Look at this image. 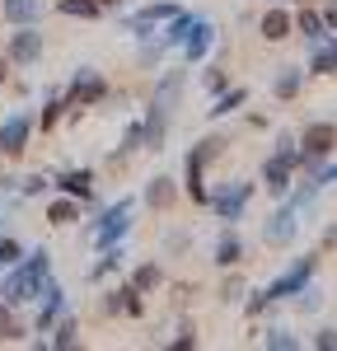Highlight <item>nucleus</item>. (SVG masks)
Segmentation results:
<instances>
[{
    "instance_id": "obj_7",
    "label": "nucleus",
    "mask_w": 337,
    "mask_h": 351,
    "mask_svg": "<svg viewBox=\"0 0 337 351\" xmlns=\"http://www.w3.org/2000/svg\"><path fill=\"white\" fill-rule=\"evenodd\" d=\"M295 145H300V164L328 160L333 145H337V127H333V122H314V127H305V136H300Z\"/></svg>"
},
{
    "instance_id": "obj_34",
    "label": "nucleus",
    "mask_w": 337,
    "mask_h": 351,
    "mask_svg": "<svg viewBox=\"0 0 337 351\" xmlns=\"http://www.w3.org/2000/svg\"><path fill=\"white\" fill-rule=\"evenodd\" d=\"M14 188L24 192V197H38V192H47V188H52V183H47V178H42V173H28V178H19V183H14Z\"/></svg>"
},
{
    "instance_id": "obj_36",
    "label": "nucleus",
    "mask_w": 337,
    "mask_h": 351,
    "mask_svg": "<svg viewBox=\"0 0 337 351\" xmlns=\"http://www.w3.org/2000/svg\"><path fill=\"white\" fill-rule=\"evenodd\" d=\"M239 295H244V276H229V281L221 286V300H225V304H234Z\"/></svg>"
},
{
    "instance_id": "obj_17",
    "label": "nucleus",
    "mask_w": 337,
    "mask_h": 351,
    "mask_svg": "<svg viewBox=\"0 0 337 351\" xmlns=\"http://www.w3.org/2000/svg\"><path fill=\"white\" fill-rule=\"evenodd\" d=\"M290 169H295V164L281 160V155H272V160L262 164V183H267L272 197H286V188H290Z\"/></svg>"
},
{
    "instance_id": "obj_35",
    "label": "nucleus",
    "mask_w": 337,
    "mask_h": 351,
    "mask_svg": "<svg viewBox=\"0 0 337 351\" xmlns=\"http://www.w3.org/2000/svg\"><path fill=\"white\" fill-rule=\"evenodd\" d=\"M19 258H24V248H19V243H14V239H0V271L14 267Z\"/></svg>"
},
{
    "instance_id": "obj_10",
    "label": "nucleus",
    "mask_w": 337,
    "mask_h": 351,
    "mask_svg": "<svg viewBox=\"0 0 337 351\" xmlns=\"http://www.w3.org/2000/svg\"><path fill=\"white\" fill-rule=\"evenodd\" d=\"M28 136H33V117L28 112H10L5 127H0V155H24Z\"/></svg>"
},
{
    "instance_id": "obj_28",
    "label": "nucleus",
    "mask_w": 337,
    "mask_h": 351,
    "mask_svg": "<svg viewBox=\"0 0 337 351\" xmlns=\"http://www.w3.org/2000/svg\"><path fill=\"white\" fill-rule=\"evenodd\" d=\"M160 281H164V271L155 267V263H145V267H136V276H132V286H136L140 295H145V291H155Z\"/></svg>"
},
{
    "instance_id": "obj_41",
    "label": "nucleus",
    "mask_w": 337,
    "mask_h": 351,
    "mask_svg": "<svg viewBox=\"0 0 337 351\" xmlns=\"http://www.w3.org/2000/svg\"><path fill=\"white\" fill-rule=\"evenodd\" d=\"M323 24H328V28H337V0L328 5V14H323Z\"/></svg>"
},
{
    "instance_id": "obj_18",
    "label": "nucleus",
    "mask_w": 337,
    "mask_h": 351,
    "mask_svg": "<svg viewBox=\"0 0 337 351\" xmlns=\"http://www.w3.org/2000/svg\"><path fill=\"white\" fill-rule=\"evenodd\" d=\"M309 71H314V75H337V38H323V43H314Z\"/></svg>"
},
{
    "instance_id": "obj_33",
    "label": "nucleus",
    "mask_w": 337,
    "mask_h": 351,
    "mask_svg": "<svg viewBox=\"0 0 337 351\" xmlns=\"http://www.w3.org/2000/svg\"><path fill=\"white\" fill-rule=\"evenodd\" d=\"M61 112H66V94H52V99H47V108H42V132H52Z\"/></svg>"
},
{
    "instance_id": "obj_2",
    "label": "nucleus",
    "mask_w": 337,
    "mask_h": 351,
    "mask_svg": "<svg viewBox=\"0 0 337 351\" xmlns=\"http://www.w3.org/2000/svg\"><path fill=\"white\" fill-rule=\"evenodd\" d=\"M178 89H183V75L168 71L164 80H160V89H155V99H150L145 122H140V145H145V150H164L168 117H173V99H178Z\"/></svg>"
},
{
    "instance_id": "obj_3",
    "label": "nucleus",
    "mask_w": 337,
    "mask_h": 351,
    "mask_svg": "<svg viewBox=\"0 0 337 351\" xmlns=\"http://www.w3.org/2000/svg\"><path fill=\"white\" fill-rule=\"evenodd\" d=\"M221 150H225V141H216V136H206V141H197L192 150H188V164H183V188L192 192V202H206V197H211L201 178H206V164L216 160Z\"/></svg>"
},
{
    "instance_id": "obj_21",
    "label": "nucleus",
    "mask_w": 337,
    "mask_h": 351,
    "mask_svg": "<svg viewBox=\"0 0 337 351\" xmlns=\"http://www.w3.org/2000/svg\"><path fill=\"white\" fill-rule=\"evenodd\" d=\"M290 24H295V28H300V33H305V43H309V47L328 38V24H323V14H314V10H300V14H295Z\"/></svg>"
},
{
    "instance_id": "obj_14",
    "label": "nucleus",
    "mask_w": 337,
    "mask_h": 351,
    "mask_svg": "<svg viewBox=\"0 0 337 351\" xmlns=\"http://www.w3.org/2000/svg\"><path fill=\"white\" fill-rule=\"evenodd\" d=\"M295 230H300L295 211H290V206H281L277 216H267V225H262V239L272 243V248H286V243L295 239Z\"/></svg>"
},
{
    "instance_id": "obj_4",
    "label": "nucleus",
    "mask_w": 337,
    "mask_h": 351,
    "mask_svg": "<svg viewBox=\"0 0 337 351\" xmlns=\"http://www.w3.org/2000/svg\"><path fill=\"white\" fill-rule=\"evenodd\" d=\"M132 211H136V202H132V197H122L117 206H108L99 225H89V243H94V248H108V243H122V234L132 230Z\"/></svg>"
},
{
    "instance_id": "obj_6",
    "label": "nucleus",
    "mask_w": 337,
    "mask_h": 351,
    "mask_svg": "<svg viewBox=\"0 0 337 351\" xmlns=\"http://www.w3.org/2000/svg\"><path fill=\"white\" fill-rule=\"evenodd\" d=\"M108 99V84H103V75L94 71V66H80V75H75V84H71V94H66V108H94V104H103Z\"/></svg>"
},
{
    "instance_id": "obj_15",
    "label": "nucleus",
    "mask_w": 337,
    "mask_h": 351,
    "mask_svg": "<svg viewBox=\"0 0 337 351\" xmlns=\"http://www.w3.org/2000/svg\"><path fill=\"white\" fill-rule=\"evenodd\" d=\"M103 309H108V314H127V319H140V314H145V300H140V291L132 286V281H127V286L108 291Z\"/></svg>"
},
{
    "instance_id": "obj_43",
    "label": "nucleus",
    "mask_w": 337,
    "mask_h": 351,
    "mask_svg": "<svg viewBox=\"0 0 337 351\" xmlns=\"http://www.w3.org/2000/svg\"><path fill=\"white\" fill-rule=\"evenodd\" d=\"M5 75H10V56H0V84H5Z\"/></svg>"
},
{
    "instance_id": "obj_9",
    "label": "nucleus",
    "mask_w": 337,
    "mask_h": 351,
    "mask_svg": "<svg viewBox=\"0 0 337 351\" xmlns=\"http://www.w3.org/2000/svg\"><path fill=\"white\" fill-rule=\"evenodd\" d=\"M5 56H10V66H33V61L42 56V33L33 24H19V33H14L10 47H5Z\"/></svg>"
},
{
    "instance_id": "obj_16",
    "label": "nucleus",
    "mask_w": 337,
    "mask_h": 351,
    "mask_svg": "<svg viewBox=\"0 0 337 351\" xmlns=\"http://www.w3.org/2000/svg\"><path fill=\"white\" fill-rule=\"evenodd\" d=\"M56 188L66 197H75V202H94V169H66L56 178Z\"/></svg>"
},
{
    "instance_id": "obj_11",
    "label": "nucleus",
    "mask_w": 337,
    "mask_h": 351,
    "mask_svg": "<svg viewBox=\"0 0 337 351\" xmlns=\"http://www.w3.org/2000/svg\"><path fill=\"white\" fill-rule=\"evenodd\" d=\"M211 43H216V24L211 19H188V33H183L178 52L188 56V61H201V56L211 52Z\"/></svg>"
},
{
    "instance_id": "obj_19",
    "label": "nucleus",
    "mask_w": 337,
    "mask_h": 351,
    "mask_svg": "<svg viewBox=\"0 0 337 351\" xmlns=\"http://www.w3.org/2000/svg\"><path fill=\"white\" fill-rule=\"evenodd\" d=\"M300 84H305V71H300V66H281L277 75H272V94H277V99H295Z\"/></svg>"
},
{
    "instance_id": "obj_23",
    "label": "nucleus",
    "mask_w": 337,
    "mask_h": 351,
    "mask_svg": "<svg viewBox=\"0 0 337 351\" xmlns=\"http://www.w3.org/2000/svg\"><path fill=\"white\" fill-rule=\"evenodd\" d=\"M239 258H244V239H239L234 230H225L221 243H216V263H221V267H234Z\"/></svg>"
},
{
    "instance_id": "obj_22",
    "label": "nucleus",
    "mask_w": 337,
    "mask_h": 351,
    "mask_svg": "<svg viewBox=\"0 0 337 351\" xmlns=\"http://www.w3.org/2000/svg\"><path fill=\"white\" fill-rule=\"evenodd\" d=\"M0 10H5L10 24H33V19L42 14V0H5Z\"/></svg>"
},
{
    "instance_id": "obj_38",
    "label": "nucleus",
    "mask_w": 337,
    "mask_h": 351,
    "mask_svg": "<svg viewBox=\"0 0 337 351\" xmlns=\"http://www.w3.org/2000/svg\"><path fill=\"white\" fill-rule=\"evenodd\" d=\"M225 84H229V75H225L221 66H211V71H206V89H211V94H221Z\"/></svg>"
},
{
    "instance_id": "obj_30",
    "label": "nucleus",
    "mask_w": 337,
    "mask_h": 351,
    "mask_svg": "<svg viewBox=\"0 0 337 351\" xmlns=\"http://www.w3.org/2000/svg\"><path fill=\"white\" fill-rule=\"evenodd\" d=\"M262 342H267L272 351H295V347H300V342H295L286 328H267V332H262Z\"/></svg>"
},
{
    "instance_id": "obj_26",
    "label": "nucleus",
    "mask_w": 337,
    "mask_h": 351,
    "mask_svg": "<svg viewBox=\"0 0 337 351\" xmlns=\"http://www.w3.org/2000/svg\"><path fill=\"white\" fill-rule=\"evenodd\" d=\"M56 10H61V14H71V19H99V14H103V5H99V0H61Z\"/></svg>"
},
{
    "instance_id": "obj_25",
    "label": "nucleus",
    "mask_w": 337,
    "mask_h": 351,
    "mask_svg": "<svg viewBox=\"0 0 337 351\" xmlns=\"http://www.w3.org/2000/svg\"><path fill=\"white\" fill-rule=\"evenodd\" d=\"M173 197H178V192H173V178H155V183L145 188V202H150L155 211H168V206H173Z\"/></svg>"
},
{
    "instance_id": "obj_39",
    "label": "nucleus",
    "mask_w": 337,
    "mask_h": 351,
    "mask_svg": "<svg viewBox=\"0 0 337 351\" xmlns=\"http://www.w3.org/2000/svg\"><path fill=\"white\" fill-rule=\"evenodd\" d=\"M173 347H178V351H188V347H197V332H192V328H183V337H178V342H173Z\"/></svg>"
},
{
    "instance_id": "obj_31",
    "label": "nucleus",
    "mask_w": 337,
    "mask_h": 351,
    "mask_svg": "<svg viewBox=\"0 0 337 351\" xmlns=\"http://www.w3.org/2000/svg\"><path fill=\"white\" fill-rule=\"evenodd\" d=\"M136 145H140V122H132V127H127V141L112 150V164H127V155H132Z\"/></svg>"
},
{
    "instance_id": "obj_29",
    "label": "nucleus",
    "mask_w": 337,
    "mask_h": 351,
    "mask_svg": "<svg viewBox=\"0 0 337 351\" xmlns=\"http://www.w3.org/2000/svg\"><path fill=\"white\" fill-rule=\"evenodd\" d=\"M52 347H80V324L75 319H61V328H56Z\"/></svg>"
},
{
    "instance_id": "obj_13",
    "label": "nucleus",
    "mask_w": 337,
    "mask_h": 351,
    "mask_svg": "<svg viewBox=\"0 0 337 351\" xmlns=\"http://www.w3.org/2000/svg\"><path fill=\"white\" fill-rule=\"evenodd\" d=\"M173 14H183V10H178V5H173V0H155V5H145V10H140V14H132V19H127V28H132V33H140V38H145V33H150V28L168 24V19H173Z\"/></svg>"
},
{
    "instance_id": "obj_12",
    "label": "nucleus",
    "mask_w": 337,
    "mask_h": 351,
    "mask_svg": "<svg viewBox=\"0 0 337 351\" xmlns=\"http://www.w3.org/2000/svg\"><path fill=\"white\" fill-rule=\"evenodd\" d=\"M38 300H42V304H38V332H47V328L61 319V309H66V291L56 286L52 276H42V286H38Z\"/></svg>"
},
{
    "instance_id": "obj_1",
    "label": "nucleus",
    "mask_w": 337,
    "mask_h": 351,
    "mask_svg": "<svg viewBox=\"0 0 337 351\" xmlns=\"http://www.w3.org/2000/svg\"><path fill=\"white\" fill-rule=\"evenodd\" d=\"M42 276H52V253L47 248H33L24 253L14 267L5 271V281H0V304H24V300L38 295V286H42Z\"/></svg>"
},
{
    "instance_id": "obj_37",
    "label": "nucleus",
    "mask_w": 337,
    "mask_h": 351,
    "mask_svg": "<svg viewBox=\"0 0 337 351\" xmlns=\"http://www.w3.org/2000/svg\"><path fill=\"white\" fill-rule=\"evenodd\" d=\"M314 347L319 351H337V328H319V332H314Z\"/></svg>"
},
{
    "instance_id": "obj_20",
    "label": "nucleus",
    "mask_w": 337,
    "mask_h": 351,
    "mask_svg": "<svg viewBox=\"0 0 337 351\" xmlns=\"http://www.w3.org/2000/svg\"><path fill=\"white\" fill-rule=\"evenodd\" d=\"M290 14H286V10H267V14H262V38H267V43H286V38H290Z\"/></svg>"
},
{
    "instance_id": "obj_32",
    "label": "nucleus",
    "mask_w": 337,
    "mask_h": 351,
    "mask_svg": "<svg viewBox=\"0 0 337 351\" xmlns=\"http://www.w3.org/2000/svg\"><path fill=\"white\" fill-rule=\"evenodd\" d=\"M0 342H19V319L10 314V304H0Z\"/></svg>"
},
{
    "instance_id": "obj_27",
    "label": "nucleus",
    "mask_w": 337,
    "mask_h": 351,
    "mask_svg": "<svg viewBox=\"0 0 337 351\" xmlns=\"http://www.w3.org/2000/svg\"><path fill=\"white\" fill-rule=\"evenodd\" d=\"M47 220H52V225H71V220H80V202H75V197L52 202V206H47Z\"/></svg>"
},
{
    "instance_id": "obj_8",
    "label": "nucleus",
    "mask_w": 337,
    "mask_h": 351,
    "mask_svg": "<svg viewBox=\"0 0 337 351\" xmlns=\"http://www.w3.org/2000/svg\"><path fill=\"white\" fill-rule=\"evenodd\" d=\"M249 197H253V183L234 178V183H225V192L206 197V202L216 206V216H221V220H239V216H244V206H249Z\"/></svg>"
},
{
    "instance_id": "obj_40",
    "label": "nucleus",
    "mask_w": 337,
    "mask_h": 351,
    "mask_svg": "<svg viewBox=\"0 0 337 351\" xmlns=\"http://www.w3.org/2000/svg\"><path fill=\"white\" fill-rule=\"evenodd\" d=\"M262 309H267V295H262V291H258V295L249 300V314H262Z\"/></svg>"
},
{
    "instance_id": "obj_5",
    "label": "nucleus",
    "mask_w": 337,
    "mask_h": 351,
    "mask_svg": "<svg viewBox=\"0 0 337 351\" xmlns=\"http://www.w3.org/2000/svg\"><path fill=\"white\" fill-rule=\"evenodd\" d=\"M314 271H319V258H314V253H309V258H295V263H290V267L281 271L277 281H267V286H262V295H267V304H277V300L295 295V291L305 286V281L314 276Z\"/></svg>"
},
{
    "instance_id": "obj_42",
    "label": "nucleus",
    "mask_w": 337,
    "mask_h": 351,
    "mask_svg": "<svg viewBox=\"0 0 337 351\" xmlns=\"http://www.w3.org/2000/svg\"><path fill=\"white\" fill-rule=\"evenodd\" d=\"M319 183H337V164H333V169H323V173H319Z\"/></svg>"
},
{
    "instance_id": "obj_24",
    "label": "nucleus",
    "mask_w": 337,
    "mask_h": 351,
    "mask_svg": "<svg viewBox=\"0 0 337 351\" xmlns=\"http://www.w3.org/2000/svg\"><path fill=\"white\" fill-rule=\"evenodd\" d=\"M244 104H249V89H244V84H234V89H221V99H216L211 117H229V112L244 108Z\"/></svg>"
}]
</instances>
